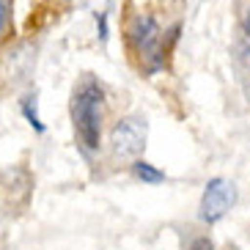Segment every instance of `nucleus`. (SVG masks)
Returning a JSON list of instances; mask_svg holds the SVG:
<instances>
[{
	"mask_svg": "<svg viewBox=\"0 0 250 250\" xmlns=\"http://www.w3.org/2000/svg\"><path fill=\"white\" fill-rule=\"evenodd\" d=\"M72 116H74L77 138L83 140V146L88 151H94L99 146V132H102V88L94 80H85L77 88Z\"/></svg>",
	"mask_w": 250,
	"mask_h": 250,
	"instance_id": "obj_1",
	"label": "nucleus"
},
{
	"mask_svg": "<svg viewBox=\"0 0 250 250\" xmlns=\"http://www.w3.org/2000/svg\"><path fill=\"white\" fill-rule=\"evenodd\" d=\"M146 121L143 118H124L113 126L110 132V146L113 154L121 157V160H135V157L146 148Z\"/></svg>",
	"mask_w": 250,
	"mask_h": 250,
	"instance_id": "obj_2",
	"label": "nucleus"
},
{
	"mask_svg": "<svg viewBox=\"0 0 250 250\" xmlns=\"http://www.w3.org/2000/svg\"><path fill=\"white\" fill-rule=\"evenodd\" d=\"M234 201H236L234 184L226 182V179H212L206 184L204 198H201V220L217 223L220 217H226V212L234 206Z\"/></svg>",
	"mask_w": 250,
	"mask_h": 250,
	"instance_id": "obj_3",
	"label": "nucleus"
},
{
	"mask_svg": "<svg viewBox=\"0 0 250 250\" xmlns=\"http://www.w3.org/2000/svg\"><path fill=\"white\" fill-rule=\"evenodd\" d=\"M132 42L138 52L148 61V69H160L162 63V44H160V28L154 17H138L132 25Z\"/></svg>",
	"mask_w": 250,
	"mask_h": 250,
	"instance_id": "obj_4",
	"label": "nucleus"
},
{
	"mask_svg": "<svg viewBox=\"0 0 250 250\" xmlns=\"http://www.w3.org/2000/svg\"><path fill=\"white\" fill-rule=\"evenodd\" d=\"M135 168V176L138 179H143V182H151V184H157V182H162V170H157L154 165H148V162H135L132 165Z\"/></svg>",
	"mask_w": 250,
	"mask_h": 250,
	"instance_id": "obj_5",
	"label": "nucleus"
},
{
	"mask_svg": "<svg viewBox=\"0 0 250 250\" xmlns=\"http://www.w3.org/2000/svg\"><path fill=\"white\" fill-rule=\"evenodd\" d=\"M236 61H239L245 69H250V39H245V42L236 44Z\"/></svg>",
	"mask_w": 250,
	"mask_h": 250,
	"instance_id": "obj_6",
	"label": "nucleus"
},
{
	"mask_svg": "<svg viewBox=\"0 0 250 250\" xmlns=\"http://www.w3.org/2000/svg\"><path fill=\"white\" fill-rule=\"evenodd\" d=\"M8 20H11V8H8V0H0V36L8 30Z\"/></svg>",
	"mask_w": 250,
	"mask_h": 250,
	"instance_id": "obj_7",
	"label": "nucleus"
},
{
	"mask_svg": "<svg viewBox=\"0 0 250 250\" xmlns=\"http://www.w3.org/2000/svg\"><path fill=\"white\" fill-rule=\"evenodd\" d=\"M25 116H28V121H30V124L36 126V132H44V124H42V121H39L36 110H33V107H30V99H28V102H25Z\"/></svg>",
	"mask_w": 250,
	"mask_h": 250,
	"instance_id": "obj_8",
	"label": "nucleus"
},
{
	"mask_svg": "<svg viewBox=\"0 0 250 250\" xmlns=\"http://www.w3.org/2000/svg\"><path fill=\"white\" fill-rule=\"evenodd\" d=\"M192 250H212V245L206 242V239H198V242L192 245Z\"/></svg>",
	"mask_w": 250,
	"mask_h": 250,
	"instance_id": "obj_9",
	"label": "nucleus"
},
{
	"mask_svg": "<svg viewBox=\"0 0 250 250\" xmlns=\"http://www.w3.org/2000/svg\"><path fill=\"white\" fill-rule=\"evenodd\" d=\"M242 28H245V39H250V8H248V14H245V22H242Z\"/></svg>",
	"mask_w": 250,
	"mask_h": 250,
	"instance_id": "obj_10",
	"label": "nucleus"
},
{
	"mask_svg": "<svg viewBox=\"0 0 250 250\" xmlns=\"http://www.w3.org/2000/svg\"><path fill=\"white\" fill-rule=\"evenodd\" d=\"M248 102H250V85H248Z\"/></svg>",
	"mask_w": 250,
	"mask_h": 250,
	"instance_id": "obj_11",
	"label": "nucleus"
}]
</instances>
